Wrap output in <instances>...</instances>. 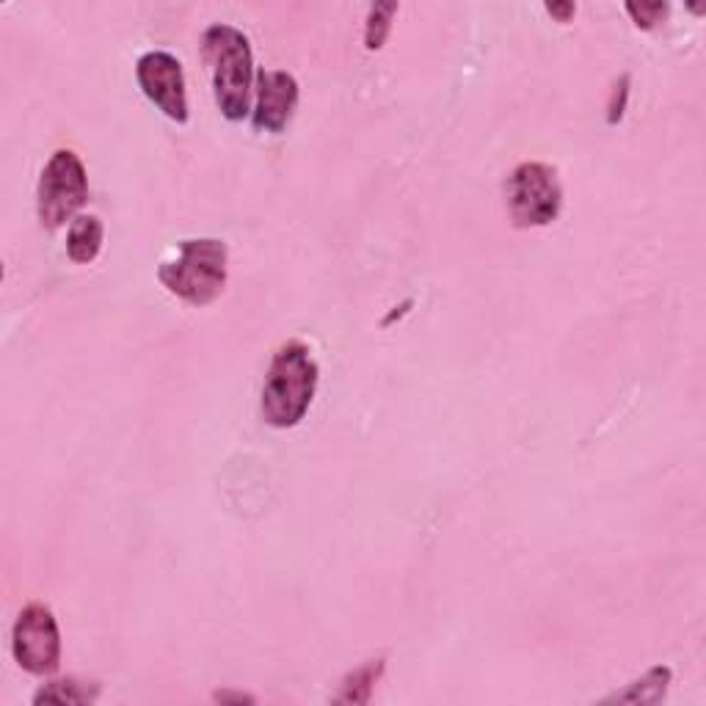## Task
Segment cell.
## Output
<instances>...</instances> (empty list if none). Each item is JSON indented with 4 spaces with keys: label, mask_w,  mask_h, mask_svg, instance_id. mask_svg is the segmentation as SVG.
Returning <instances> with one entry per match:
<instances>
[{
    "label": "cell",
    "mask_w": 706,
    "mask_h": 706,
    "mask_svg": "<svg viewBox=\"0 0 706 706\" xmlns=\"http://www.w3.org/2000/svg\"><path fill=\"white\" fill-rule=\"evenodd\" d=\"M86 196H89V177L84 160L72 149H56L45 164L37 188V213L42 227L53 233L67 222L72 224L86 205Z\"/></svg>",
    "instance_id": "277c9868"
},
{
    "label": "cell",
    "mask_w": 706,
    "mask_h": 706,
    "mask_svg": "<svg viewBox=\"0 0 706 706\" xmlns=\"http://www.w3.org/2000/svg\"><path fill=\"white\" fill-rule=\"evenodd\" d=\"M508 213L519 229L547 227L560 216L563 207V185L558 171L538 160L519 164L506 183Z\"/></svg>",
    "instance_id": "5b68a950"
},
{
    "label": "cell",
    "mask_w": 706,
    "mask_h": 706,
    "mask_svg": "<svg viewBox=\"0 0 706 706\" xmlns=\"http://www.w3.org/2000/svg\"><path fill=\"white\" fill-rule=\"evenodd\" d=\"M100 696V687L78 679H56L39 687L33 704H95Z\"/></svg>",
    "instance_id": "7c38bea8"
},
{
    "label": "cell",
    "mask_w": 706,
    "mask_h": 706,
    "mask_svg": "<svg viewBox=\"0 0 706 706\" xmlns=\"http://www.w3.org/2000/svg\"><path fill=\"white\" fill-rule=\"evenodd\" d=\"M629 84H633V78H629V72H624L612 86L610 100H607V125H618L624 119L629 102Z\"/></svg>",
    "instance_id": "9a60e30c"
},
{
    "label": "cell",
    "mask_w": 706,
    "mask_h": 706,
    "mask_svg": "<svg viewBox=\"0 0 706 706\" xmlns=\"http://www.w3.org/2000/svg\"><path fill=\"white\" fill-rule=\"evenodd\" d=\"M202 53L210 63L213 95H216L218 111L229 121L248 117V100H252L254 59L252 45L243 31L227 22H216L202 37Z\"/></svg>",
    "instance_id": "7a4b0ae2"
},
{
    "label": "cell",
    "mask_w": 706,
    "mask_h": 706,
    "mask_svg": "<svg viewBox=\"0 0 706 706\" xmlns=\"http://www.w3.org/2000/svg\"><path fill=\"white\" fill-rule=\"evenodd\" d=\"M213 702L218 704H254L252 696H246V693H233V690H222L213 696Z\"/></svg>",
    "instance_id": "e0dca14e"
},
{
    "label": "cell",
    "mask_w": 706,
    "mask_h": 706,
    "mask_svg": "<svg viewBox=\"0 0 706 706\" xmlns=\"http://www.w3.org/2000/svg\"><path fill=\"white\" fill-rule=\"evenodd\" d=\"M106 227L97 216H78L69 224L67 233V257L78 265H89L100 257Z\"/></svg>",
    "instance_id": "9c48e42d"
},
{
    "label": "cell",
    "mask_w": 706,
    "mask_h": 706,
    "mask_svg": "<svg viewBox=\"0 0 706 706\" xmlns=\"http://www.w3.org/2000/svg\"><path fill=\"white\" fill-rule=\"evenodd\" d=\"M11 654L17 665L33 676H50L61 663V633L53 610L48 605L22 607L11 633Z\"/></svg>",
    "instance_id": "8992f818"
},
{
    "label": "cell",
    "mask_w": 706,
    "mask_h": 706,
    "mask_svg": "<svg viewBox=\"0 0 706 706\" xmlns=\"http://www.w3.org/2000/svg\"><path fill=\"white\" fill-rule=\"evenodd\" d=\"M670 668L668 665H657V668L646 670L638 682L624 687L621 693H612L605 698V704H659L670 687Z\"/></svg>",
    "instance_id": "8fae6325"
},
{
    "label": "cell",
    "mask_w": 706,
    "mask_h": 706,
    "mask_svg": "<svg viewBox=\"0 0 706 706\" xmlns=\"http://www.w3.org/2000/svg\"><path fill=\"white\" fill-rule=\"evenodd\" d=\"M624 9H627V14L633 17V22L640 28V31H654V28H657L659 22L668 17L670 6L668 3H644V0L638 3V0H629Z\"/></svg>",
    "instance_id": "5bb4252c"
},
{
    "label": "cell",
    "mask_w": 706,
    "mask_h": 706,
    "mask_svg": "<svg viewBox=\"0 0 706 706\" xmlns=\"http://www.w3.org/2000/svg\"><path fill=\"white\" fill-rule=\"evenodd\" d=\"M227 243L218 237H190L177 257L158 268L160 285L190 306H207L227 287Z\"/></svg>",
    "instance_id": "3957f363"
},
{
    "label": "cell",
    "mask_w": 706,
    "mask_h": 706,
    "mask_svg": "<svg viewBox=\"0 0 706 706\" xmlns=\"http://www.w3.org/2000/svg\"><path fill=\"white\" fill-rule=\"evenodd\" d=\"M136 80L144 97L164 117L177 125L188 121V91H185V72L177 56L166 53V50H149L136 63Z\"/></svg>",
    "instance_id": "52a82bcc"
},
{
    "label": "cell",
    "mask_w": 706,
    "mask_h": 706,
    "mask_svg": "<svg viewBox=\"0 0 706 706\" xmlns=\"http://www.w3.org/2000/svg\"><path fill=\"white\" fill-rule=\"evenodd\" d=\"M395 14H398V3L370 6L367 22H364V48H367L370 53H373V50H381L386 45Z\"/></svg>",
    "instance_id": "4fadbf2b"
},
{
    "label": "cell",
    "mask_w": 706,
    "mask_h": 706,
    "mask_svg": "<svg viewBox=\"0 0 706 706\" xmlns=\"http://www.w3.org/2000/svg\"><path fill=\"white\" fill-rule=\"evenodd\" d=\"M298 106V80L285 69H268L257 75V106L252 125L265 133H282Z\"/></svg>",
    "instance_id": "ba28073f"
},
{
    "label": "cell",
    "mask_w": 706,
    "mask_h": 706,
    "mask_svg": "<svg viewBox=\"0 0 706 706\" xmlns=\"http://www.w3.org/2000/svg\"><path fill=\"white\" fill-rule=\"evenodd\" d=\"M547 14L555 17L558 22H571L577 14L575 3H547Z\"/></svg>",
    "instance_id": "2e32d148"
},
{
    "label": "cell",
    "mask_w": 706,
    "mask_h": 706,
    "mask_svg": "<svg viewBox=\"0 0 706 706\" xmlns=\"http://www.w3.org/2000/svg\"><path fill=\"white\" fill-rule=\"evenodd\" d=\"M317 375L321 370L304 343L291 340L282 345L265 373L263 403H259L263 420L280 431L298 425L315 401Z\"/></svg>",
    "instance_id": "6da1fadb"
},
{
    "label": "cell",
    "mask_w": 706,
    "mask_h": 706,
    "mask_svg": "<svg viewBox=\"0 0 706 706\" xmlns=\"http://www.w3.org/2000/svg\"><path fill=\"white\" fill-rule=\"evenodd\" d=\"M384 670H386V659L384 657L367 659V663L359 665V668H353L351 674L345 676L343 685H340V693L332 698V702L334 704H353V706L370 704L375 685L381 682Z\"/></svg>",
    "instance_id": "30bf717a"
}]
</instances>
